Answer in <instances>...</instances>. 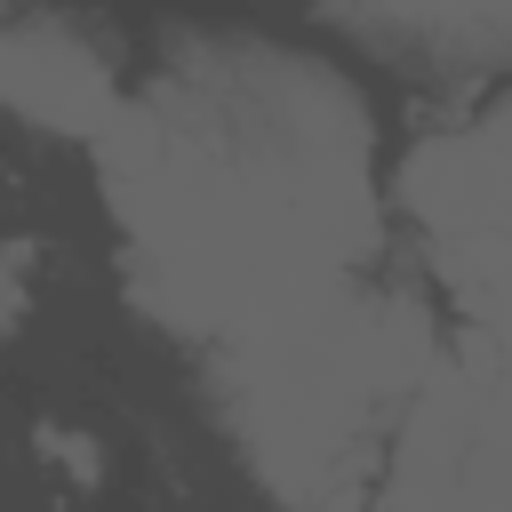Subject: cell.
Returning <instances> with one entry per match:
<instances>
[{
  "instance_id": "277c9868",
  "label": "cell",
  "mask_w": 512,
  "mask_h": 512,
  "mask_svg": "<svg viewBox=\"0 0 512 512\" xmlns=\"http://www.w3.org/2000/svg\"><path fill=\"white\" fill-rule=\"evenodd\" d=\"M0 104L40 120V128L96 136L112 120V104H120V80L64 24H0Z\"/></svg>"
},
{
  "instance_id": "7a4b0ae2",
  "label": "cell",
  "mask_w": 512,
  "mask_h": 512,
  "mask_svg": "<svg viewBox=\"0 0 512 512\" xmlns=\"http://www.w3.org/2000/svg\"><path fill=\"white\" fill-rule=\"evenodd\" d=\"M440 360V336L400 296L320 288L232 336V416L248 456L288 496H336L360 432L384 400L416 392Z\"/></svg>"
},
{
  "instance_id": "6da1fadb",
  "label": "cell",
  "mask_w": 512,
  "mask_h": 512,
  "mask_svg": "<svg viewBox=\"0 0 512 512\" xmlns=\"http://www.w3.org/2000/svg\"><path fill=\"white\" fill-rule=\"evenodd\" d=\"M96 160L136 304L192 336L232 344L376 240L368 112L288 48H192L152 88H120Z\"/></svg>"
},
{
  "instance_id": "3957f363",
  "label": "cell",
  "mask_w": 512,
  "mask_h": 512,
  "mask_svg": "<svg viewBox=\"0 0 512 512\" xmlns=\"http://www.w3.org/2000/svg\"><path fill=\"white\" fill-rule=\"evenodd\" d=\"M408 208L424 216L456 304L512 352V112L424 144L408 160Z\"/></svg>"
},
{
  "instance_id": "8992f818",
  "label": "cell",
  "mask_w": 512,
  "mask_h": 512,
  "mask_svg": "<svg viewBox=\"0 0 512 512\" xmlns=\"http://www.w3.org/2000/svg\"><path fill=\"white\" fill-rule=\"evenodd\" d=\"M16 320V280H8V264H0V328Z\"/></svg>"
},
{
  "instance_id": "5b68a950",
  "label": "cell",
  "mask_w": 512,
  "mask_h": 512,
  "mask_svg": "<svg viewBox=\"0 0 512 512\" xmlns=\"http://www.w3.org/2000/svg\"><path fill=\"white\" fill-rule=\"evenodd\" d=\"M376 24H400V32H432V40H456V32H488V40H512V0H344Z\"/></svg>"
}]
</instances>
